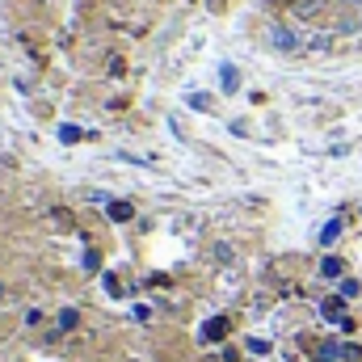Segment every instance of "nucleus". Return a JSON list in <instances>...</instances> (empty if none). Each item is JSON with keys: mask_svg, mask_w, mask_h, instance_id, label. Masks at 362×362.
<instances>
[{"mask_svg": "<svg viewBox=\"0 0 362 362\" xmlns=\"http://www.w3.org/2000/svg\"><path fill=\"white\" fill-rule=\"evenodd\" d=\"M223 333H228V320H223V316H219V320H211V325L202 329V337H206V341H219Z\"/></svg>", "mask_w": 362, "mask_h": 362, "instance_id": "nucleus-3", "label": "nucleus"}, {"mask_svg": "<svg viewBox=\"0 0 362 362\" xmlns=\"http://www.w3.org/2000/svg\"><path fill=\"white\" fill-rule=\"evenodd\" d=\"M350 4H358V0H350Z\"/></svg>", "mask_w": 362, "mask_h": 362, "instance_id": "nucleus-10", "label": "nucleus"}, {"mask_svg": "<svg viewBox=\"0 0 362 362\" xmlns=\"http://www.w3.org/2000/svg\"><path fill=\"white\" fill-rule=\"evenodd\" d=\"M236 85H240L236 68H232V64H223V93H236Z\"/></svg>", "mask_w": 362, "mask_h": 362, "instance_id": "nucleus-5", "label": "nucleus"}, {"mask_svg": "<svg viewBox=\"0 0 362 362\" xmlns=\"http://www.w3.org/2000/svg\"><path fill=\"white\" fill-rule=\"evenodd\" d=\"M76 320H81V316H76V308L59 312V329H64V333H68V329H76Z\"/></svg>", "mask_w": 362, "mask_h": 362, "instance_id": "nucleus-7", "label": "nucleus"}, {"mask_svg": "<svg viewBox=\"0 0 362 362\" xmlns=\"http://www.w3.org/2000/svg\"><path fill=\"white\" fill-rule=\"evenodd\" d=\"M105 215H110L114 223H127V219L135 215V206H131V202H110V206H105Z\"/></svg>", "mask_w": 362, "mask_h": 362, "instance_id": "nucleus-1", "label": "nucleus"}, {"mask_svg": "<svg viewBox=\"0 0 362 362\" xmlns=\"http://www.w3.org/2000/svg\"><path fill=\"white\" fill-rule=\"evenodd\" d=\"M354 295H358V282H354V278H346V282H341V299H354Z\"/></svg>", "mask_w": 362, "mask_h": 362, "instance_id": "nucleus-8", "label": "nucleus"}, {"mask_svg": "<svg viewBox=\"0 0 362 362\" xmlns=\"http://www.w3.org/2000/svg\"><path fill=\"white\" fill-rule=\"evenodd\" d=\"M59 139H64V144H76V139H81V131H76V127H64V131H59Z\"/></svg>", "mask_w": 362, "mask_h": 362, "instance_id": "nucleus-9", "label": "nucleus"}, {"mask_svg": "<svg viewBox=\"0 0 362 362\" xmlns=\"http://www.w3.org/2000/svg\"><path fill=\"white\" fill-rule=\"evenodd\" d=\"M320 274H325V278H341V262H337V257H325V262H320Z\"/></svg>", "mask_w": 362, "mask_h": 362, "instance_id": "nucleus-6", "label": "nucleus"}, {"mask_svg": "<svg viewBox=\"0 0 362 362\" xmlns=\"http://www.w3.org/2000/svg\"><path fill=\"white\" fill-rule=\"evenodd\" d=\"M337 236H341V219H329V223L320 228V245H325V249H333V245H337Z\"/></svg>", "mask_w": 362, "mask_h": 362, "instance_id": "nucleus-2", "label": "nucleus"}, {"mask_svg": "<svg viewBox=\"0 0 362 362\" xmlns=\"http://www.w3.org/2000/svg\"><path fill=\"white\" fill-rule=\"evenodd\" d=\"M274 47L278 51H295V34L291 30H274Z\"/></svg>", "mask_w": 362, "mask_h": 362, "instance_id": "nucleus-4", "label": "nucleus"}]
</instances>
